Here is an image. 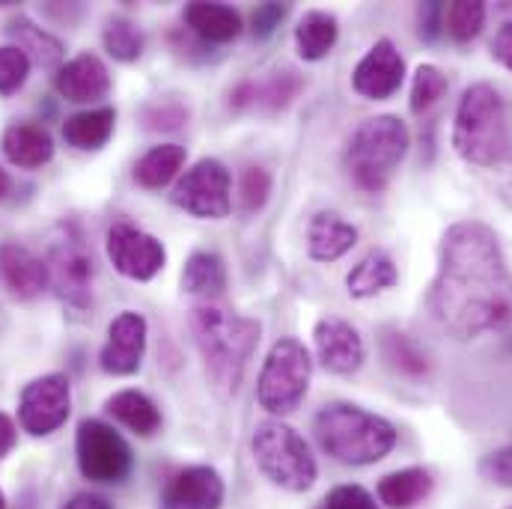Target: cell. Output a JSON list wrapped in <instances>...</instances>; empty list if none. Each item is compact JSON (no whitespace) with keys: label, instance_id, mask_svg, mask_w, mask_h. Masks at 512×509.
<instances>
[{"label":"cell","instance_id":"cell-46","mask_svg":"<svg viewBox=\"0 0 512 509\" xmlns=\"http://www.w3.org/2000/svg\"><path fill=\"white\" fill-rule=\"evenodd\" d=\"M501 197H504V200H507V203L512 206V179L507 182V185H504V194H501Z\"/></svg>","mask_w":512,"mask_h":509},{"label":"cell","instance_id":"cell-43","mask_svg":"<svg viewBox=\"0 0 512 509\" xmlns=\"http://www.w3.org/2000/svg\"><path fill=\"white\" fill-rule=\"evenodd\" d=\"M63 509H111V504L102 498V495H93V492H78V495H72Z\"/></svg>","mask_w":512,"mask_h":509},{"label":"cell","instance_id":"cell-1","mask_svg":"<svg viewBox=\"0 0 512 509\" xmlns=\"http://www.w3.org/2000/svg\"><path fill=\"white\" fill-rule=\"evenodd\" d=\"M426 307L432 322L459 343L510 328L512 271L489 224L468 218L444 230Z\"/></svg>","mask_w":512,"mask_h":509},{"label":"cell","instance_id":"cell-21","mask_svg":"<svg viewBox=\"0 0 512 509\" xmlns=\"http://www.w3.org/2000/svg\"><path fill=\"white\" fill-rule=\"evenodd\" d=\"M358 245V227L337 212H316L307 224V254L316 262H337Z\"/></svg>","mask_w":512,"mask_h":509},{"label":"cell","instance_id":"cell-20","mask_svg":"<svg viewBox=\"0 0 512 509\" xmlns=\"http://www.w3.org/2000/svg\"><path fill=\"white\" fill-rule=\"evenodd\" d=\"M0 149L6 155V161L12 167H21V170H36V167H45L51 158H54V137L51 131L39 123H9L3 128V137H0Z\"/></svg>","mask_w":512,"mask_h":509},{"label":"cell","instance_id":"cell-36","mask_svg":"<svg viewBox=\"0 0 512 509\" xmlns=\"http://www.w3.org/2000/svg\"><path fill=\"white\" fill-rule=\"evenodd\" d=\"M143 126L149 131H176L188 123L191 111L179 99H155L143 108Z\"/></svg>","mask_w":512,"mask_h":509},{"label":"cell","instance_id":"cell-18","mask_svg":"<svg viewBox=\"0 0 512 509\" xmlns=\"http://www.w3.org/2000/svg\"><path fill=\"white\" fill-rule=\"evenodd\" d=\"M54 90L60 93V99L75 102V105H90L108 96L111 90V75L108 66L102 63L99 54H78L69 63H63L54 75Z\"/></svg>","mask_w":512,"mask_h":509},{"label":"cell","instance_id":"cell-7","mask_svg":"<svg viewBox=\"0 0 512 509\" xmlns=\"http://www.w3.org/2000/svg\"><path fill=\"white\" fill-rule=\"evenodd\" d=\"M310 376H313V358L307 346L295 337H280L271 346L256 382L259 408H265L277 420L292 414L307 396Z\"/></svg>","mask_w":512,"mask_h":509},{"label":"cell","instance_id":"cell-2","mask_svg":"<svg viewBox=\"0 0 512 509\" xmlns=\"http://www.w3.org/2000/svg\"><path fill=\"white\" fill-rule=\"evenodd\" d=\"M191 334L209 382L221 393H236L245 379L248 361L259 346L262 325L256 319L206 301L191 310Z\"/></svg>","mask_w":512,"mask_h":509},{"label":"cell","instance_id":"cell-24","mask_svg":"<svg viewBox=\"0 0 512 509\" xmlns=\"http://www.w3.org/2000/svg\"><path fill=\"white\" fill-rule=\"evenodd\" d=\"M337 39H340V21H337V15L322 12V9L304 12V18L295 27V51L307 63L325 60L334 51Z\"/></svg>","mask_w":512,"mask_h":509},{"label":"cell","instance_id":"cell-42","mask_svg":"<svg viewBox=\"0 0 512 509\" xmlns=\"http://www.w3.org/2000/svg\"><path fill=\"white\" fill-rule=\"evenodd\" d=\"M492 54H495V60H498L501 66H507L512 72V21L501 24V30L495 33V39H492Z\"/></svg>","mask_w":512,"mask_h":509},{"label":"cell","instance_id":"cell-33","mask_svg":"<svg viewBox=\"0 0 512 509\" xmlns=\"http://www.w3.org/2000/svg\"><path fill=\"white\" fill-rule=\"evenodd\" d=\"M102 42H105V51L120 60V63H134L140 54H143V45H146V36L143 30L128 21L123 15H114L105 21V30H102Z\"/></svg>","mask_w":512,"mask_h":509},{"label":"cell","instance_id":"cell-37","mask_svg":"<svg viewBox=\"0 0 512 509\" xmlns=\"http://www.w3.org/2000/svg\"><path fill=\"white\" fill-rule=\"evenodd\" d=\"M30 66L33 63H30V57L21 48L3 45L0 48V93L3 96L18 93L27 84V78H30Z\"/></svg>","mask_w":512,"mask_h":509},{"label":"cell","instance_id":"cell-39","mask_svg":"<svg viewBox=\"0 0 512 509\" xmlns=\"http://www.w3.org/2000/svg\"><path fill=\"white\" fill-rule=\"evenodd\" d=\"M480 477L492 486H501V489H512V444L483 456L480 462Z\"/></svg>","mask_w":512,"mask_h":509},{"label":"cell","instance_id":"cell-22","mask_svg":"<svg viewBox=\"0 0 512 509\" xmlns=\"http://www.w3.org/2000/svg\"><path fill=\"white\" fill-rule=\"evenodd\" d=\"M182 21L188 24L194 36H200L203 42H215V45L233 42L245 30L242 15L227 3H188L182 12Z\"/></svg>","mask_w":512,"mask_h":509},{"label":"cell","instance_id":"cell-44","mask_svg":"<svg viewBox=\"0 0 512 509\" xmlns=\"http://www.w3.org/2000/svg\"><path fill=\"white\" fill-rule=\"evenodd\" d=\"M12 447H15V423L0 411V462L9 456Z\"/></svg>","mask_w":512,"mask_h":509},{"label":"cell","instance_id":"cell-23","mask_svg":"<svg viewBox=\"0 0 512 509\" xmlns=\"http://www.w3.org/2000/svg\"><path fill=\"white\" fill-rule=\"evenodd\" d=\"M435 489V480L426 468L414 465V468H402L393 474H384L376 486L379 504L387 509H414L423 504Z\"/></svg>","mask_w":512,"mask_h":509},{"label":"cell","instance_id":"cell-32","mask_svg":"<svg viewBox=\"0 0 512 509\" xmlns=\"http://www.w3.org/2000/svg\"><path fill=\"white\" fill-rule=\"evenodd\" d=\"M486 27V3L483 0H456L444 9V30L453 42L468 45Z\"/></svg>","mask_w":512,"mask_h":509},{"label":"cell","instance_id":"cell-4","mask_svg":"<svg viewBox=\"0 0 512 509\" xmlns=\"http://www.w3.org/2000/svg\"><path fill=\"white\" fill-rule=\"evenodd\" d=\"M453 149L474 167H501L512 161V126L504 96L480 81L471 84L453 117Z\"/></svg>","mask_w":512,"mask_h":509},{"label":"cell","instance_id":"cell-30","mask_svg":"<svg viewBox=\"0 0 512 509\" xmlns=\"http://www.w3.org/2000/svg\"><path fill=\"white\" fill-rule=\"evenodd\" d=\"M182 289L188 295H221L227 289V262L215 251H197L182 268Z\"/></svg>","mask_w":512,"mask_h":509},{"label":"cell","instance_id":"cell-26","mask_svg":"<svg viewBox=\"0 0 512 509\" xmlns=\"http://www.w3.org/2000/svg\"><path fill=\"white\" fill-rule=\"evenodd\" d=\"M105 411L114 420H120L126 429H131L134 435H140V438H152L161 429L158 405L146 393H140V390H120V393H114L105 402Z\"/></svg>","mask_w":512,"mask_h":509},{"label":"cell","instance_id":"cell-45","mask_svg":"<svg viewBox=\"0 0 512 509\" xmlns=\"http://www.w3.org/2000/svg\"><path fill=\"white\" fill-rule=\"evenodd\" d=\"M9 188H12V179H9V173H6V170L0 167V200H3L6 194H9Z\"/></svg>","mask_w":512,"mask_h":509},{"label":"cell","instance_id":"cell-8","mask_svg":"<svg viewBox=\"0 0 512 509\" xmlns=\"http://www.w3.org/2000/svg\"><path fill=\"white\" fill-rule=\"evenodd\" d=\"M75 456L84 480L102 486L123 483L134 465L128 441L105 420H81L75 432Z\"/></svg>","mask_w":512,"mask_h":509},{"label":"cell","instance_id":"cell-12","mask_svg":"<svg viewBox=\"0 0 512 509\" xmlns=\"http://www.w3.org/2000/svg\"><path fill=\"white\" fill-rule=\"evenodd\" d=\"M105 248H108V259L114 262V268L123 277L137 280V283L152 280L167 265L164 245L155 236H149V233H143V230H137L131 224H114L108 230Z\"/></svg>","mask_w":512,"mask_h":509},{"label":"cell","instance_id":"cell-13","mask_svg":"<svg viewBox=\"0 0 512 509\" xmlns=\"http://www.w3.org/2000/svg\"><path fill=\"white\" fill-rule=\"evenodd\" d=\"M313 346L316 361L334 376H355L367 361V343L361 331L340 316H322L316 322Z\"/></svg>","mask_w":512,"mask_h":509},{"label":"cell","instance_id":"cell-47","mask_svg":"<svg viewBox=\"0 0 512 509\" xmlns=\"http://www.w3.org/2000/svg\"><path fill=\"white\" fill-rule=\"evenodd\" d=\"M0 509H6V498H3V492H0Z\"/></svg>","mask_w":512,"mask_h":509},{"label":"cell","instance_id":"cell-34","mask_svg":"<svg viewBox=\"0 0 512 509\" xmlns=\"http://www.w3.org/2000/svg\"><path fill=\"white\" fill-rule=\"evenodd\" d=\"M447 90H450V81L438 66H432V63L417 66L414 81H411V102H408L411 114H417V117L426 114L429 108H435L447 96Z\"/></svg>","mask_w":512,"mask_h":509},{"label":"cell","instance_id":"cell-10","mask_svg":"<svg viewBox=\"0 0 512 509\" xmlns=\"http://www.w3.org/2000/svg\"><path fill=\"white\" fill-rule=\"evenodd\" d=\"M72 414V384L63 373L39 376L24 384L18 396V423L27 435L45 438L57 432Z\"/></svg>","mask_w":512,"mask_h":509},{"label":"cell","instance_id":"cell-9","mask_svg":"<svg viewBox=\"0 0 512 509\" xmlns=\"http://www.w3.org/2000/svg\"><path fill=\"white\" fill-rule=\"evenodd\" d=\"M230 170L218 158H200L191 164L173 188V203L194 218L224 221L233 212Z\"/></svg>","mask_w":512,"mask_h":509},{"label":"cell","instance_id":"cell-19","mask_svg":"<svg viewBox=\"0 0 512 509\" xmlns=\"http://www.w3.org/2000/svg\"><path fill=\"white\" fill-rule=\"evenodd\" d=\"M304 90V78L292 69H283V72H271L268 78H259V81H242L233 96H230V105L236 111H268V114H277V111H286L295 96Z\"/></svg>","mask_w":512,"mask_h":509},{"label":"cell","instance_id":"cell-16","mask_svg":"<svg viewBox=\"0 0 512 509\" xmlns=\"http://www.w3.org/2000/svg\"><path fill=\"white\" fill-rule=\"evenodd\" d=\"M224 498V477L212 465H194L179 471L167 483L161 495V509H221Z\"/></svg>","mask_w":512,"mask_h":509},{"label":"cell","instance_id":"cell-48","mask_svg":"<svg viewBox=\"0 0 512 509\" xmlns=\"http://www.w3.org/2000/svg\"><path fill=\"white\" fill-rule=\"evenodd\" d=\"M510 509H512V507H510Z\"/></svg>","mask_w":512,"mask_h":509},{"label":"cell","instance_id":"cell-35","mask_svg":"<svg viewBox=\"0 0 512 509\" xmlns=\"http://www.w3.org/2000/svg\"><path fill=\"white\" fill-rule=\"evenodd\" d=\"M268 197H271V173H268L265 167H259V164L248 167V170L242 173V185H239L242 212H245L248 218H254L256 212L265 209Z\"/></svg>","mask_w":512,"mask_h":509},{"label":"cell","instance_id":"cell-27","mask_svg":"<svg viewBox=\"0 0 512 509\" xmlns=\"http://www.w3.org/2000/svg\"><path fill=\"white\" fill-rule=\"evenodd\" d=\"M182 167H185V146L161 143V146H152L143 158H137L134 182L146 191H161L179 176Z\"/></svg>","mask_w":512,"mask_h":509},{"label":"cell","instance_id":"cell-15","mask_svg":"<svg viewBox=\"0 0 512 509\" xmlns=\"http://www.w3.org/2000/svg\"><path fill=\"white\" fill-rule=\"evenodd\" d=\"M149 325L140 313L126 310L108 325V340L99 352V364L108 376H134L143 364Z\"/></svg>","mask_w":512,"mask_h":509},{"label":"cell","instance_id":"cell-28","mask_svg":"<svg viewBox=\"0 0 512 509\" xmlns=\"http://www.w3.org/2000/svg\"><path fill=\"white\" fill-rule=\"evenodd\" d=\"M6 33L15 39L12 45L21 48L30 57V63H39L42 69H57L63 63V54H66L63 51V42L54 39L51 33H45L42 27H36L27 15L12 18L9 27H6Z\"/></svg>","mask_w":512,"mask_h":509},{"label":"cell","instance_id":"cell-14","mask_svg":"<svg viewBox=\"0 0 512 509\" xmlns=\"http://www.w3.org/2000/svg\"><path fill=\"white\" fill-rule=\"evenodd\" d=\"M405 81V57L390 39H379L355 66L352 87L370 102H387Z\"/></svg>","mask_w":512,"mask_h":509},{"label":"cell","instance_id":"cell-5","mask_svg":"<svg viewBox=\"0 0 512 509\" xmlns=\"http://www.w3.org/2000/svg\"><path fill=\"white\" fill-rule=\"evenodd\" d=\"M411 146V131L408 126L393 117V114H379L364 120L352 131L343 164L355 188L364 194H382L396 176L399 164L405 161Z\"/></svg>","mask_w":512,"mask_h":509},{"label":"cell","instance_id":"cell-25","mask_svg":"<svg viewBox=\"0 0 512 509\" xmlns=\"http://www.w3.org/2000/svg\"><path fill=\"white\" fill-rule=\"evenodd\" d=\"M117 126V111L114 108H90V111H78L63 123V137L72 149L81 152H99Z\"/></svg>","mask_w":512,"mask_h":509},{"label":"cell","instance_id":"cell-40","mask_svg":"<svg viewBox=\"0 0 512 509\" xmlns=\"http://www.w3.org/2000/svg\"><path fill=\"white\" fill-rule=\"evenodd\" d=\"M286 15V3H262L251 15V33L256 39H268Z\"/></svg>","mask_w":512,"mask_h":509},{"label":"cell","instance_id":"cell-11","mask_svg":"<svg viewBox=\"0 0 512 509\" xmlns=\"http://www.w3.org/2000/svg\"><path fill=\"white\" fill-rule=\"evenodd\" d=\"M48 271H51V283L60 295L63 304L75 307V310H87L93 301V256L84 248L81 239H60L51 248L48 259Z\"/></svg>","mask_w":512,"mask_h":509},{"label":"cell","instance_id":"cell-17","mask_svg":"<svg viewBox=\"0 0 512 509\" xmlns=\"http://www.w3.org/2000/svg\"><path fill=\"white\" fill-rule=\"evenodd\" d=\"M48 283H51V271L42 256H36L18 242L0 245V286L12 298L33 301L48 289Z\"/></svg>","mask_w":512,"mask_h":509},{"label":"cell","instance_id":"cell-6","mask_svg":"<svg viewBox=\"0 0 512 509\" xmlns=\"http://www.w3.org/2000/svg\"><path fill=\"white\" fill-rule=\"evenodd\" d=\"M251 453L265 480H271L286 492H307L319 480V465L310 444L289 423L277 417L256 423L251 435Z\"/></svg>","mask_w":512,"mask_h":509},{"label":"cell","instance_id":"cell-3","mask_svg":"<svg viewBox=\"0 0 512 509\" xmlns=\"http://www.w3.org/2000/svg\"><path fill=\"white\" fill-rule=\"evenodd\" d=\"M313 435L325 456L340 465H376L396 447V426L352 402H331L313 417Z\"/></svg>","mask_w":512,"mask_h":509},{"label":"cell","instance_id":"cell-31","mask_svg":"<svg viewBox=\"0 0 512 509\" xmlns=\"http://www.w3.org/2000/svg\"><path fill=\"white\" fill-rule=\"evenodd\" d=\"M382 355L384 361L402 373V376H411V379H420L429 373V358L426 352L399 328H384L382 331Z\"/></svg>","mask_w":512,"mask_h":509},{"label":"cell","instance_id":"cell-41","mask_svg":"<svg viewBox=\"0 0 512 509\" xmlns=\"http://www.w3.org/2000/svg\"><path fill=\"white\" fill-rule=\"evenodd\" d=\"M444 30V6L441 3H423L417 6V33L420 39L432 42Z\"/></svg>","mask_w":512,"mask_h":509},{"label":"cell","instance_id":"cell-29","mask_svg":"<svg viewBox=\"0 0 512 509\" xmlns=\"http://www.w3.org/2000/svg\"><path fill=\"white\" fill-rule=\"evenodd\" d=\"M396 280H399L396 262L384 251H370L346 274V289L352 298H373L384 289L396 286Z\"/></svg>","mask_w":512,"mask_h":509},{"label":"cell","instance_id":"cell-38","mask_svg":"<svg viewBox=\"0 0 512 509\" xmlns=\"http://www.w3.org/2000/svg\"><path fill=\"white\" fill-rule=\"evenodd\" d=\"M316 509H382L376 504V498L364 489V486H337L325 495V501Z\"/></svg>","mask_w":512,"mask_h":509}]
</instances>
